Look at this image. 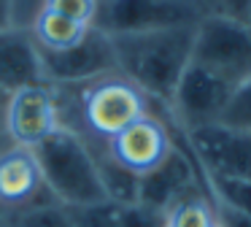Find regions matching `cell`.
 Here are the masks:
<instances>
[{
    "label": "cell",
    "instance_id": "1",
    "mask_svg": "<svg viewBox=\"0 0 251 227\" xmlns=\"http://www.w3.org/2000/svg\"><path fill=\"white\" fill-rule=\"evenodd\" d=\"M195 27L197 25H181L135 35H108L116 54V70L151 103L168 108L186 65L192 62Z\"/></svg>",
    "mask_w": 251,
    "mask_h": 227
},
{
    "label": "cell",
    "instance_id": "2",
    "mask_svg": "<svg viewBox=\"0 0 251 227\" xmlns=\"http://www.w3.org/2000/svg\"><path fill=\"white\" fill-rule=\"evenodd\" d=\"M44 187L51 200L65 208H81V205L103 203L105 189L100 178V165L89 143L73 127H60L54 135L35 146Z\"/></svg>",
    "mask_w": 251,
    "mask_h": 227
},
{
    "label": "cell",
    "instance_id": "3",
    "mask_svg": "<svg viewBox=\"0 0 251 227\" xmlns=\"http://www.w3.org/2000/svg\"><path fill=\"white\" fill-rule=\"evenodd\" d=\"M78 89H81V95H78L81 124L103 141L114 138L132 122L151 114V100L119 70L98 81H89Z\"/></svg>",
    "mask_w": 251,
    "mask_h": 227
},
{
    "label": "cell",
    "instance_id": "4",
    "mask_svg": "<svg viewBox=\"0 0 251 227\" xmlns=\"http://www.w3.org/2000/svg\"><path fill=\"white\" fill-rule=\"evenodd\" d=\"M192 59L232 84L251 76V25L227 19L222 14H205L195 27Z\"/></svg>",
    "mask_w": 251,
    "mask_h": 227
},
{
    "label": "cell",
    "instance_id": "5",
    "mask_svg": "<svg viewBox=\"0 0 251 227\" xmlns=\"http://www.w3.org/2000/svg\"><path fill=\"white\" fill-rule=\"evenodd\" d=\"M200 8L189 0H98L95 27L105 35H135L165 27L197 25Z\"/></svg>",
    "mask_w": 251,
    "mask_h": 227
},
{
    "label": "cell",
    "instance_id": "6",
    "mask_svg": "<svg viewBox=\"0 0 251 227\" xmlns=\"http://www.w3.org/2000/svg\"><path fill=\"white\" fill-rule=\"evenodd\" d=\"M232 89L235 84L229 79L192 59L168 103V114L173 116L181 133L205 127V124H213L222 119V111Z\"/></svg>",
    "mask_w": 251,
    "mask_h": 227
},
{
    "label": "cell",
    "instance_id": "7",
    "mask_svg": "<svg viewBox=\"0 0 251 227\" xmlns=\"http://www.w3.org/2000/svg\"><path fill=\"white\" fill-rule=\"evenodd\" d=\"M60 127H65V119L57 100V86L41 81V84L22 86L8 95L6 116H3L6 141L35 149Z\"/></svg>",
    "mask_w": 251,
    "mask_h": 227
},
{
    "label": "cell",
    "instance_id": "8",
    "mask_svg": "<svg viewBox=\"0 0 251 227\" xmlns=\"http://www.w3.org/2000/svg\"><path fill=\"white\" fill-rule=\"evenodd\" d=\"M192 160L208 181L213 178H251V133L232 130L222 122L184 133Z\"/></svg>",
    "mask_w": 251,
    "mask_h": 227
},
{
    "label": "cell",
    "instance_id": "9",
    "mask_svg": "<svg viewBox=\"0 0 251 227\" xmlns=\"http://www.w3.org/2000/svg\"><path fill=\"white\" fill-rule=\"evenodd\" d=\"M41 73L51 86H84L108 73H116L114 43L98 27L87 32L76 46L65 52H38Z\"/></svg>",
    "mask_w": 251,
    "mask_h": 227
},
{
    "label": "cell",
    "instance_id": "10",
    "mask_svg": "<svg viewBox=\"0 0 251 227\" xmlns=\"http://www.w3.org/2000/svg\"><path fill=\"white\" fill-rule=\"evenodd\" d=\"M176 146L178 143H176L168 122L151 111L105 141V157L141 178L162 165L176 151Z\"/></svg>",
    "mask_w": 251,
    "mask_h": 227
},
{
    "label": "cell",
    "instance_id": "11",
    "mask_svg": "<svg viewBox=\"0 0 251 227\" xmlns=\"http://www.w3.org/2000/svg\"><path fill=\"white\" fill-rule=\"evenodd\" d=\"M41 200H51V195L44 187L38 157L27 146L8 141L0 146V211L11 216Z\"/></svg>",
    "mask_w": 251,
    "mask_h": 227
},
{
    "label": "cell",
    "instance_id": "12",
    "mask_svg": "<svg viewBox=\"0 0 251 227\" xmlns=\"http://www.w3.org/2000/svg\"><path fill=\"white\" fill-rule=\"evenodd\" d=\"M197 162L189 151L176 146V151L154 168L151 173L138 178V203L159 211H170L189 195H197Z\"/></svg>",
    "mask_w": 251,
    "mask_h": 227
},
{
    "label": "cell",
    "instance_id": "13",
    "mask_svg": "<svg viewBox=\"0 0 251 227\" xmlns=\"http://www.w3.org/2000/svg\"><path fill=\"white\" fill-rule=\"evenodd\" d=\"M41 54L27 30H0V86L11 95L30 84H41Z\"/></svg>",
    "mask_w": 251,
    "mask_h": 227
},
{
    "label": "cell",
    "instance_id": "14",
    "mask_svg": "<svg viewBox=\"0 0 251 227\" xmlns=\"http://www.w3.org/2000/svg\"><path fill=\"white\" fill-rule=\"evenodd\" d=\"M89 30L92 27L84 25V22L68 19V16L57 14V11H49V8H41L27 32L35 41L38 52H65V49L76 46Z\"/></svg>",
    "mask_w": 251,
    "mask_h": 227
},
{
    "label": "cell",
    "instance_id": "15",
    "mask_svg": "<svg viewBox=\"0 0 251 227\" xmlns=\"http://www.w3.org/2000/svg\"><path fill=\"white\" fill-rule=\"evenodd\" d=\"M100 165V178H103L105 198L116 205H132L138 203V176H132L130 170L119 168L116 162H111L108 157H98Z\"/></svg>",
    "mask_w": 251,
    "mask_h": 227
},
{
    "label": "cell",
    "instance_id": "16",
    "mask_svg": "<svg viewBox=\"0 0 251 227\" xmlns=\"http://www.w3.org/2000/svg\"><path fill=\"white\" fill-rule=\"evenodd\" d=\"M3 227H73V222L65 205L54 200H41V203L11 214L3 222Z\"/></svg>",
    "mask_w": 251,
    "mask_h": 227
},
{
    "label": "cell",
    "instance_id": "17",
    "mask_svg": "<svg viewBox=\"0 0 251 227\" xmlns=\"http://www.w3.org/2000/svg\"><path fill=\"white\" fill-rule=\"evenodd\" d=\"M168 227H219L213 200L202 198L200 192L184 198L168 211Z\"/></svg>",
    "mask_w": 251,
    "mask_h": 227
},
{
    "label": "cell",
    "instance_id": "18",
    "mask_svg": "<svg viewBox=\"0 0 251 227\" xmlns=\"http://www.w3.org/2000/svg\"><path fill=\"white\" fill-rule=\"evenodd\" d=\"M208 187L216 203L251 216V178H213L208 181Z\"/></svg>",
    "mask_w": 251,
    "mask_h": 227
},
{
    "label": "cell",
    "instance_id": "19",
    "mask_svg": "<svg viewBox=\"0 0 251 227\" xmlns=\"http://www.w3.org/2000/svg\"><path fill=\"white\" fill-rule=\"evenodd\" d=\"M219 122L232 127V130L251 133V76H246L243 81L235 84V89H232V95H229Z\"/></svg>",
    "mask_w": 251,
    "mask_h": 227
},
{
    "label": "cell",
    "instance_id": "20",
    "mask_svg": "<svg viewBox=\"0 0 251 227\" xmlns=\"http://www.w3.org/2000/svg\"><path fill=\"white\" fill-rule=\"evenodd\" d=\"M73 227H119L122 205L103 200V203L81 205V208H68Z\"/></svg>",
    "mask_w": 251,
    "mask_h": 227
},
{
    "label": "cell",
    "instance_id": "21",
    "mask_svg": "<svg viewBox=\"0 0 251 227\" xmlns=\"http://www.w3.org/2000/svg\"><path fill=\"white\" fill-rule=\"evenodd\" d=\"M119 227H168V211L151 208V205L143 203L122 205Z\"/></svg>",
    "mask_w": 251,
    "mask_h": 227
},
{
    "label": "cell",
    "instance_id": "22",
    "mask_svg": "<svg viewBox=\"0 0 251 227\" xmlns=\"http://www.w3.org/2000/svg\"><path fill=\"white\" fill-rule=\"evenodd\" d=\"M41 8L57 11V14L68 16V19L84 22V25L95 27V16H98V0H44Z\"/></svg>",
    "mask_w": 251,
    "mask_h": 227
},
{
    "label": "cell",
    "instance_id": "23",
    "mask_svg": "<svg viewBox=\"0 0 251 227\" xmlns=\"http://www.w3.org/2000/svg\"><path fill=\"white\" fill-rule=\"evenodd\" d=\"M216 14L227 16V19H235V22H246V25H249L251 0H219Z\"/></svg>",
    "mask_w": 251,
    "mask_h": 227
},
{
    "label": "cell",
    "instance_id": "24",
    "mask_svg": "<svg viewBox=\"0 0 251 227\" xmlns=\"http://www.w3.org/2000/svg\"><path fill=\"white\" fill-rule=\"evenodd\" d=\"M213 208H216V222L219 227H251V216L240 214V211L229 208V205H222L213 200Z\"/></svg>",
    "mask_w": 251,
    "mask_h": 227
},
{
    "label": "cell",
    "instance_id": "25",
    "mask_svg": "<svg viewBox=\"0 0 251 227\" xmlns=\"http://www.w3.org/2000/svg\"><path fill=\"white\" fill-rule=\"evenodd\" d=\"M195 5L202 11V16H205V14H216V8H219V0H195Z\"/></svg>",
    "mask_w": 251,
    "mask_h": 227
},
{
    "label": "cell",
    "instance_id": "26",
    "mask_svg": "<svg viewBox=\"0 0 251 227\" xmlns=\"http://www.w3.org/2000/svg\"><path fill=\"white\" fill-rule=\"evenodd\" d=\"M6 103H8V92L0 86V135H3V116H6Z\"/></svg>",
    "mask_w": 251,
    "mask_h": 227
},
{
    "label": "cell",
    "instance_id": "27",
    "mask_svg": "<svg viewBox=\"0 0 251 227\" xmlns=\"http://www.w3.org/2000/svg\"><path fill=\"white\" fill-rule=\"evenodd\" d=\"M8 27V0H0V30Z\"/></svg>",
    "mask_w": 251,
    "mask_h": 227
},
{
    "label": "cell",
    "instance_id": "28",
    "mask_svg": "<svg viewBox=\"0 0 251 227\" xmlns=\"http://www.w3.org/2000/svg\"><path fill=\"white\" fill-rule=\"evenodd\" d=\"M189 3H195V0H189ZM200 14H202V11H200Z\"/></svg>",
    "mask_w": 251,
    "mask_h": 227
},
{
    "label": "cell",
    "instance_id": "29",
    "mask_svg": "<svg viewBox=\"0 0 251 227\" xmlns=\"http://www.w3.org/2000/svg\"><path fill=\"white\" fill-rule=\"evenodd\" d=\"M0 227H3V222H0Z\"/></svg>",
    "mask_w": 251,
    "mask_h": 227
}]
</instances>
